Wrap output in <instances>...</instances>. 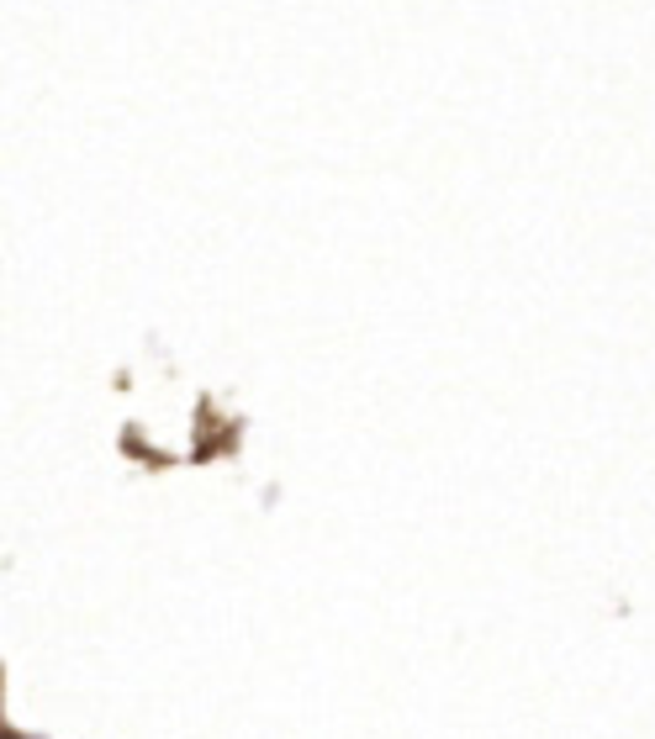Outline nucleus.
Returning <instances> with one entry per match:
<instances>
[{"mask_svg": "<svg viewBox=\"0 0 655 739\" xmlns=\"http://www.w3.org/2000/svg\"><path fill=\"white\" fill-rule=\"evenodd\" d=\"M0 739H16V735H0Z\"/></svg>", "mask_w": 655, "mask_h": 739, "instance_id": "f257e3e1", "label": "nucleus"}]
</instances>
